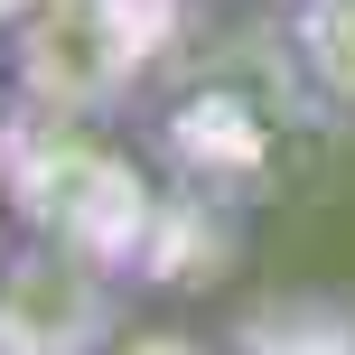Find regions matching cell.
I'll return each instance as SVG.
<instances>
[{
  "label": "cell",
  "instance_id": "2",
  "mask_svg": "<svg viewBox=\"0 0 355 355\" xmlns=\"http://www.w3.org/2000/svg\"><path fill=\"white\" fill-rule=\"evenodd\" d=\"M131 337L122 271L66 234H19L0 252V355H112Z\"/></svg>",
  "mask_w": 355,
  "mask_h": 355
},
{
  "label": "cell",
  "instance_id": "4",
  "mask_svg": "<svg viewBox=\"0 0 355 355\" xmlns=\"http://www.w3.org/2000/svg\"><path fill=\"white\" fill-rule=\"evenodd\" d=\"M112 355H215V346H196V337H178V327H131Z\"/></svg>",
  "mask_w": 355,
  "mask_h": 355
},
{
  "label": "cell",
  "instance_id": "3",
  "mask_svg": "<svg viewBox=\"0 0 355 355\" xmlns=\"http://www.w3.org/2000/svg\"><path fill=\"white\" fill-rule=\"evenodd\" d=\"M281 47L327 122H355V0H281Z\"/></svg>",
  "mask_w": 355,
  "mask_h": 355
},
{
  "label": "cell",
  "instance_id": "1",
  "mask_svg": "<svg viewBox=\"0 0 355 355\" xmlns=\"http://www.w3.org/2000/svg\"><path fill=\"white\" fill-rule=\"evenodd\" d=\"M178 19H187V0H10L0 85L19 94L28 122L56 131L112 122L178 56Z\"/></svg>",
  "mask_w": 355,
  "mask_h": 355
},
{
  "label": "cell",
  "instance_id": "5",
  "mask_svg": "<svg viewBox=\"0 0 355 355\" xmlns=\"http://www.w3.org/2000/svg\"><path fill=\"white\" fill-rule=\"evenodd\" d=\"M0 37H10V0H0Z\"/></svg>",
  "mask_w": 355,
  "mask_h": 355
},
{
  "label": "cell",
  "instance_id": "6",
  "mask_svg": "<svg viewBox=\"0 0 355 355\" xmlns=\"http://www.w3.org/2000/svg\"><path fill=\"white\" fill-rule=\"evenodd\" d=\"M0 252H10V234H0Z\"/></svg>",
  "mask_w": 355,
  "mask_h": 355
}]
</instances>
